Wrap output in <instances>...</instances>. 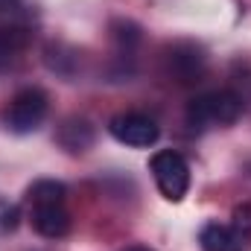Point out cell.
I'll return each instance as SVG.
<instances>
[{"label":"cell","instance_id":"cell-1","mask_svg":"<svg viewBox=\"0 0 251 251\" xmlns=\"http://www.w3.org/2000/svg\"><path fill=\"white\" fill-rule=\"evenodd\" d=\"M243 111V100L222 88V91H210L201 94L196 100H190L187 105V126L190 128H207V126H231Z\"/></svg>","mask_w":251,"mask_h":251},{"label":"cell","instance_id":"cell-2","mask_svg":"<svg viewBox=\"0 0 251 251\" xmlns=\"http://www.w3.org/2000/svg\"><path fill=\"white\" fill-rule=\"evenodd\" d=\"M47 94L41 88H24L12 97L9 108L3 111V123L6 128H12L15 134H26L35 131L47 117Z\"/></svg>","mask_w":251,"mask_h":251},{"label":"cell","instance_id":"cell-3","mask_svg":"<svg viewBox=\"0 0 251 251\" xmlns=\"http://www.w3.org/2000/svg\"><path fill=\"white\" fill-rule=\"evenodd\" d=\"M152 176H155V184L161 190V196L167 201H181L190 190V167L187 161L173 152V149H164V152H155L152 155Z\"/></svg>","mask_w":251,"mask_h":251},{"label":"cell","instance_id":"cell-4","mask_svg":"<svg viewBox=\"0 0 251 251\" xmlns=\"http://www.w3.org/2000/svg\"><path fill=\"white\" fill-rule=\"evenodd\" d=\"M108 131L114 134V140H120L126 146H134V149H146L158 140L161 128L152 117L146 114H137V111H126V114H117L111 117L108 123Z\"/></svg>","mask_w":251,"mask_h":251},{"label":"cell","instance_id":"cell-5","mask_svg":"<svg viewBox=\"0 0 251 251\" xmlns=\"http://www.w3.org/2000/svg\"><path fill=\"white\" fill-rule=\"evenodd\" d=\"M32 210V228L47 237V240H59L70 231V213L64 207L62 199H47V201H29Z\"/></svg>","mask_w":251,"mask_h":251},{"label":"cell","instance_id":"cell-6","mask_svg":"<svg viewBox=\"0 0 251 251\" xmlns=\"http://www.w3.org/2000/svg\"><path fill=\"white\" fill-rule=\"evenodd\" d=\"M170 62V73L178 79V82H199L204 76V53L196 47V44H176L167 56Z\"/></svg>","mask_w":251,"mask_h":251},{"label":"cell","instance_id":"cell-7","mask_svg":"<svg viewBox=\"0 0 251 251\" xmlns=\"http://www.w3.org/2000/svg\"><path fill=\"white\" fill-rule=\"evenodd\" d=\"M199 243L204 251H249L251 249V237H246L243 231H237L234 225H219L210 222L201 228Z\"/></svg>","mask_w":251,"mask_h":251},{"label":"cell","instance_id":"cell-8","mask_svg":"<svg viewBox=\"0 0 251 251\" xmlns=\"http://www.w3.org/2000/svg\"><path fill=\"white\" fill-rule=\"evenodd\" d=\"M59 143H62L67 152H85L91 143H94V128L88 120H64L62 128H59Z\"/></svg>","mask_w":251,"mask_h":251},{"label":"cell","instance_id":"cell-9","mask_svg":"<svg viewBox=\"0 0 251 251\" xmlns=\"http://www.w3.org/2000/svg\"><path fill=\"white\" fill-rule=\"evenodd\" d=\"M29 44V32L24 26H0V70L15 62V56Z\"/></svg>","mask_w":251,"mask_h":251},{"label":"cell","instance_id":"cell-10","mask_svg":"<svg viewBox=\"0 0 251 251\" xmlns=\"http://www.w3.org/2000/svg\"><path fill=\"white\" fill-rule=\"evenodd\" d=\"M231 225H234L237 231H243L246 237H251V201H243V204L234 207V213H231Z\"/></svg>","mask_w":251,"mask_h":251},{"label":"cell","instance_id":"cell-11","mask_svg":"<svg viewBox=\"0 0 251 251\" xmlns=\"http://www.w3.org/2000/svg\"><path fill=\"white\" fill-rule=\"evenodd\" d=\"M15 225H18V207H12V210H6V213H3V228H6V231H12Z\"/></svg>","mask_w":251,"mask_h":251},{"label":"cell","instance_id":"cell-12","mask_svg":"<svg viewBox=\"0 0 251 251\" xmlns=\"http://www.w3.org/2000/svg\"><path fill=\"white\" fill-rule=\"evenodd\" d=\"M18 9H21V0H0V15L18 12Z\"/></svg>","mask_w":251,"mask_h":251},{"label":"cell","instance_id":"cell-13","mask_svg":"<svg viewBox=\"0 0 251 251\" xmlns=\"http://www.w3.org/2000/svg\"><path fill=\"white\" fill-rule=\"evenodd\" d=\"M123 251H152V249H146V246H128V249H123Z\"/></svg>","mask_w":251,"mask_h":251}]
</instances>
